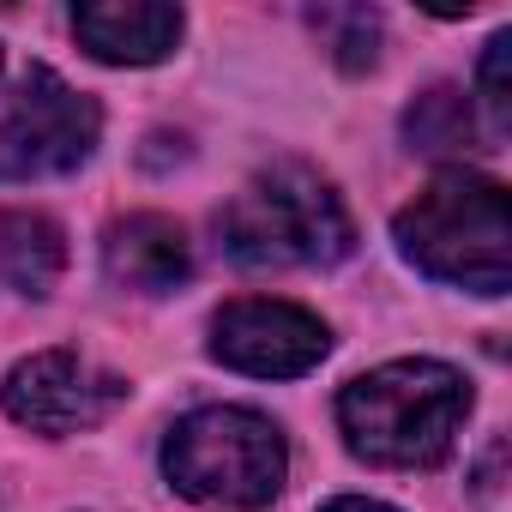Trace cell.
Here are the masks:
<instances>
[{"instance_id":"1","label":"cell","mask_w":512,"mask_h":512,"mask_svg":"<svg viewBox=\"0 0 512 512\" xmlns=\"http://www.w3.org/2000/svg\"><path fill=\"white\" fill-rule=\"evenodd\" d=\"M464 416H470V386L446 362H386L338 392V422L350 452L380 470L440 464Z\"/></svg>"},{"instance_id":"2","label":"cell","mask_w":512,"mask_h":512,"mask_svg":"<svg viewBox=\"0 0 512 512\" xmlns=\"http://www.w3.org/2000/svg\"><path fill=\"white\" fill-rule=\"evenodd\" d=\"M217 235H223V253L247 272L332 266L356 247V223L344 199L302 163L260 169L217 211Z\"/></svg>"},{"instance_id":"3","label":"cell","mask_w":512,"mask_h":512,"mask_svg":"<svg viewBox=\"0 0 512 512\" xmlns=\"http://www.w3.org/2000/svg\"><path fill=\"white\" fill-rule=\"evenodd\" d=\"M398 247L440 278L464 284L476 296H506L512 284V229H506V193L488 175H440L398 211Z\"/></svg>"},{"instance_id":"4","label":"cell","mask_w":512,"mask_h":512,"mask_svg":"<svg viewBox=\"0 0 512 512\" xmlns=\"http://www.w3.org/2000/svg\"><path fill=\"white\" fill-rule=\"evenodd\" d=\"M284 434L241 404H211L193 410L169 428L163 440V470L187 500L205 506H229V512H253L272 506V494L284 488Z\"/></svg>"},{"instance_id":"5","label":"cell","mask_w":512,"mask_h":512,"mask_svg":"<svg viewBox=\"0 0 512 512\" xmlns=\"http://www.w3.org/2000/svg\"><path fill=\"white\" fill-rule=\"evenodd\" d=\"M103 109L73 91L61 73L31 67L13 97L0 103V181H43L67 175L97 151Z\"/></svg>"},{"instance_id":"6","label":"cell","mask_w":512,"mask_h":512,"mask_svg":"<svg viewBox=\"0 0 512 512\" xmlns=\"http://www.w3.org/2000/svg\"><path fill=\"white\" fill-rule=\"evenodd\" d=\"M0 404H7L13 422H25L37 434H79L127 404V380L97 368L79 350H43L7 374Z\"/></svg>"},{"instance_id":"7","label":"cell","mask_w":512,"mask_h":512,"mask_svg":"<svg viewBox=\"0 0 512 512\" xmlns=\"http://www.w3.org/2000/svg\"><path fill=\"white\" fill-rule=\"evenodd\" d=\"M326 350H332V332L296 302L247 296V302H229L211 320V356L235 374L290 380V374H308Z\"/></svg>"},{"instance_id":"8","label":"cell","mask_w":512,"mask_h":512,"mask_svg":"<svg viewBox=\"0 0 512 512\" xmlns=\"http://www.w3.org/2000/svg\"><path fill=\"white\" fill-rule=\"evenodd\" d=\"M73 37L109 67H151L181 43V7L163 0H97L73 13Z\"/></svg>"},{"instance_id":"9","label":"cell","mask_w":512,"mask_h":512,"mask_svg":"<svg viewBox=\"0 0 512 512\" xmlns=\"http://www.w3.org/2000/svg\"><path fill=\"white\" fill-rule=\"evenodd\" d=\"M103 266L121 290H139V296H163L175 284H187L193 272V247L181 235L175 217H157V211H133L109 229L103 241Z\"/></svg>"},{"instance_id":"10","label":"cell","mask_w":512,"mask_h":512,"mask_svg":"<svg viewBox=\"0 0 512 512\" xmlns=\"http://www.w3.org/2000/svg\"><path fill=\"white\" fill-rule=\"evenodd\" d=\"M67 272V235L43 211H7L0 205V290L13 296H49Z\"/></svg>"},{"instance_id":"11","label":"cell","mask_w":512,"mask_h":512,"mask_svg":"<svg viewBox=\"0 0 512 512\" xmlns=\"http://www.w3.org/2000/svg\"><path fill=\"white\" fill-rule=\"evenodd\" d=\"M404 139H410V151H428V157H440V151H464V145L476 139V121H470L464 91H452V85L422 91V97L404 109Z\"/></svg>"},{"instance_id":"12","label":"cell","mask_w":512,"mask_h":512,"mask_svg":"<svg viewBox=\"0 0 512 512\" xmlns=\"http://www.w3.org/2000/svg\"><path fill=\"white\" fill-rule=\"evenodd\" d=\"M314 31L332 43L344 73H362V67L380 61V13H368V7H320Z\"/></svg>"},{"instance_id":"13","label":"cell","mask_w":512,"mask_h":512,"mask_svg":"<svg viewBox=\"0 0 512 512\" xmlns=\"http://www.w3.org/2000/svg\"><path fill=\"white\" fill-rule=\"evenodd\" d=\"M506 55H512V37L500 31V37L488 43V55H482V103H488L494 127H506V115H512V97H506Z\"/></svg>"},{"instance_id":"14","label":"cell","mask_w":512,"mask_h":512,"mask_svg":"<svg viewBox=\"0 0 512 512\" xmlns=\"http://www.w3.org/2000/svg\"><path fill=\"white\" fill-rule=\"evenodd\" d=\"M326 512H392V506H380V500H356V494H344V500H332Z\"/></svg>"}]
</instances>
